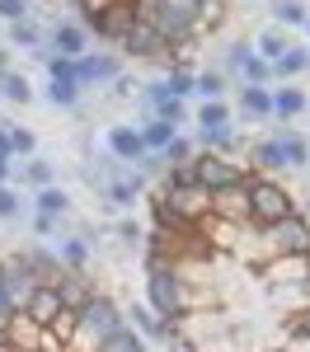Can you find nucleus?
<instances>
[{"instance_id":"obj_45","label":"nucleus","mask_w":310,"mask_h":352,"mask_svg":"<svg viewBox=\"0 0 310 352\" xmlns=\"http://www.w3.org/2000/svg\"><path fill=\"white\" fill-rule=\"evenodd\" d=\"M56 230H61V221H56V217H38V212H33V235H38V240H52Z\"/></svg>"},{"instance_id":"obj_26","label":"nucleus","mask_w":310,"mask_h":352,"mask_svg":"<svg viewBox=\"0 0 310 352\" xmlns=\"http://www.w3.org/2000/svg\"><path fill=\"white\" fill-rule=\"evenodd\" d=\"M197 146L202 151H217V155H235L240 151V136H235V127H197Z\"/></svg>"},{"instance_id":"obj_51","label":"nucleus","mask_w":310,"mask_h":352,"mask_svg":"<svg viewBox=\"0 0 310 352\" xmlns=\"http://www.w3.org/2000/svg\"><path fill=\"white\" fill-rule=\"evenodd\" d=\"M10 52H14V47H0V76H5V71H14V61H10Z\"/></svg>"},{"instance_id":"obj_5","label":"nucleus","mask_w":310,"mask_h":352,"mask_svg":"<svg viewBox=\"0 0 310 352\" xmlns=\"http://www.w3.org/2000/svg\"><path fill=\"white\" fill-rule=\"evenodd\" d=\"M80 24L89 28V33H99L104 43H118V47H122V38L141 24V10H137V0H109L99 14H89Z\"/></svg>"},{"instance_id":"obj_25","label":"nucleus","mask_w":310,"mask_h":352,"mask_svg":"<svg viewBox=\"0 0 310 352\" xmlns=\"http://www.w3.org/2000/svg\"><path fill=\"white\" fill-rule=\"evenodd\" d=\"M137 127H141V141H146V151H151V155H165L169 141L179 136V127L165 122V118H146V122H137Z\"/></svg>"},{"instance_id":"obj_49","label":"nucleus","mask_w":310,"mask_h":352,"mask_svg":"<svg viewBox=\"0 0 310 352\" xmlns=\"http://www.w3.org/2000/svg\"><path fill=\"white\" fill-rule=\"evenodd\" d=\"M10 127H14V122H0V155H10V160H14V146H10Z\"/></svg>"},{"instance_id":"obj_28","label":"nucleus","mask_w":310,"mask_h":352,"mask_svg":"<svg viewBox=\"0 0 310 352\" xmlns=\"http://www.w3.org/2000/svg\"><path fill=\"white\" fill-rule=\"evenodd\" d=\"M33 212H38V217H66V212H71V192L66 188H43V192H33Z\"/></svg>"},{"instance_id":"obj_3","label":"nucleus","mask_w":310,"mask_h":352,"mask_svg":"<svg viewBox=\"0 0 310 352\" xmlns=\"http://www.w3.org/2000/svg\"><path fill=\"white\" fill-rule=\"evenodd\" d=\"M122 324H127V310H122L113 296L99 292V296L80 310V329H76V343H71V348H76V352H99Z\"/></svg>"},{"instance_id":"obj_18","label":"nucleus","mask_w":310,"mask_h":352,"mask_svg":"<svg viewBox=\"0 0 310 352\" xmlns=\"http://www.w3.org/2000/svg\"><path fill=\"white\" fill-rule=\"evenodd\" d=\"M240 118L268 122L273 118V85H240Z\"/></svg>"},{"instance_id":"obj_38","label":"nucleus","mask_w":310,"mask_h":352,"mask_svg":"<svg viewBox=\"0 0 310 352\" xmlns=\"http://www.w3.org/2000/svg\"><path fill=\"white\" fill-rule=\"evenodd\" d=\"M225 89H230V76H225V71H202V76H197L202 104H207V99H225Z\"/></svg>"},{"instance_id":"obj_54","label":"nucleus","mask_w":310,"mask_h":352,"mask_svg":"<svg viewBox=\"0 0 310 352\" xmlns=\"http://www.w3.org/2000/svg\"><path fill=\"white\" fill-rule=\"evenodd\" d=\"M306 33H310V24H306Z\"/></svg>"},{"instance_id":"obj_22","label":"nucleus","mask_w":310,"mask_h":352,"mask_svg":"<svg viewBox=\"0 0 310 352\" xmlns=\"http://www.w3.org/2000/svg\"><path fill=\"white\" fill-rule=\"evenodd\" d=\"M250 169H254V174H278V169H287V155H282L278 132H273V136H263V141H254V146H250Z\"/></svg>"},{"instance_id":"obj_43","label":"nucleus","mask_w":310,"mask_h":352,"mask_svg":"<svg viewBox=\"0 0 310 352\" xmlns=\"http://www.w3.org/2000/svg\"><path fill=\"white\" fill-rule=\"evenodd\" d=\"M0 19H5V24H24V19H33V0H0Z\"/></svg>"},{"instance_id":"obj_29","label":"nucleus","mask_w":310,"mask_h":352,"mask_svg":"<svg viewBox=\"0 0 310 352\" xmlns=\"http://www.w3.org/2000/svg\"><path fill=\"white\" fill-rule=\"evenodd\" d=\"M306 71H310V47H291L282 61H273V80H282V85H291L296 76H306Z\"/></svg>"},{"instance_id":"obj_39","label":"nucleus","mask_w":310,"mask_h":352,"mask_svg":"<svg viewBox=\"0 0 310 352\" xmlns=\"http://www.w3.org/2000/svg\"><path fill=\"white\" fill-rule=\"evenodd\" d=\"M160 160H165V164H188V160H197V141L179 132L174 141H169V151L160 155Z\"/></svg>"},{"instance_id":"obj_20","label":"nucleus","mask_w":310,"mask_h":352,"mask_svg":"<svg viewBox=\"0 0 310 352\" xmlns=\"http://www.w3.org/2000/svg\"><path fill=\"white\" fill-rule=\"evenodd\" d=\"M301 113H310V94L301 85H278L273 89V118L278 122H296Z\"/></svg>"},{"instance_id":"obj_8","label":"nucleus","mask_w":310,"mask_h":352,"mask_svg":"<svg viewBox=\"0 0 310 352\" xmlns=\"http://www.w3.org/2000/svg\"><path fill=\"white\" fill-rule=\"evenodd\" d=\"M263 240L273 249V258L278 254H287V258H310V221L296 212V217L278 221L273 230H263Z\"/></svg>"},{"instance_id":"obj_16","label":"nucleus","mask_w":310,"mask_h":352,"mask_svg":"<svg viewBox=\"0 0 310 352\" xmlns=\"http://www.w3.org/2000/svg\"><path fill=\"white\" fill-rule=\"evenodd\" d=\"M118 76H122V61L113 52H85L76 61V80L80 85H113Z\"/></svg>"},{"instance_id":"obj_9","label":"nucleus","mask_w":310,"mask_h":352,"mask_svg":"<svg viewBox=\"0 0 310 352\" xmlns=\"http://www.w3.org/2000/svg\"><path fill=\"white\" fill-rule=\"evenodd\" d=\"M225 76H235L240 85H273V61H263V56L254 52V43H235L230 52H225Z\"/></svg>"},{"instance_id":"obj_40","label":"nucleus","mask_w":310,"mask_h":352,"mask_svg":"<svg viewBox=\"0 0 310 352\" xmlns=\"http://www.w3.org/2000/svg\"><path fill=\"white\" fill-rule=\"evenodd\" d=\"M165 85L174 89V94H179V99H188V94H197V76L188 71V66H169Z\"/></svg>"},{"instance_id":"obj_12","label":"nucleus","mask_w":310,"mask_h":352,"mask_svg":"<svg viewBox=\"0 0 310 352\" xmlns=\"http://www.w3.org/2000/svg\"><path fill=\"white\" fill-rule=\"evenodd\" d=\"M89 52V28L80 19H56L47 28V56H66V61H80Z\"/></svg>"},{"instance_id":"obj_19","label":"nucleus","mask_w":310,"mask_h":352,"mask_svg":"<svg viewBox=\"0 0 310 352\" xmlns=\"http://www.w3.org/2000/svg\"><path fill=\"white\" fill-rule=\"evenodd\" d=\"M56 292H61V305H66V310H85L89 300L99 296V287L89 282V272H61Z\"/></svg>"},{"instance_id":"obj_41","label":"nucleus","mask_w":310,"mask_h":352,"mask_svg":"<svg viewBox=\"0 0 310 352\" xmlns=\"http://www.w3.org/2000/svg\"><path fill=\"white\" fill-rule=\"evenodd\" d=\"M10 146H14V160H33L38 155V136L28 127H10Z\"/></svg>"},{"instance_id":"obj_31","label":"nucleus","mask_w":310,"mask_h":352,"mask_svg":"<svg viewBox=\"0 0 310 352\" xmlns=\"http://www.w3.org/2000/svg\"><path fill=\"white\" fill-rule=\"evenodd\" d=\"M19 174H24V184H28L33 192H43V188H52V184H56V169H52V160H43V155L24 160V164H19Z\"/></svg>"},{"instance_id":"obj_48","label":"nucleus","mask_w":310,"mask_h":352,"mask_svg":"<svg viewBox=\"0 0 310 352\" xmlns=\"http://www.w3.org/2000/svg\"><path fill=\"white\" fill-rule=\"evenodd\" d=\"M14 179H19V164L10 155H0V184H14Z\"/></svg>"},{"instance_id":"obj_6","label":"nucleus","mask_w":310,"mask_h":352,"mask_svg":"<svg viewBox=\"0 0 310 352\" xmlns=\"http://www.w3.org/2000/svg\"><path fill=\"white\" fill-rule=\"evenodd\" d=\"M254 169L235 164V155H217V151H197V184L212 192L221 188H235V184H250Z\"/></svg>"},{"instance_id":"obj_46","label":"nucleus","mask_w":310,"mask_h":352,"mask_svg":"<svg viewBox=\"0 0 310 352\" xmlns=\"http://www.w3.org/2000/svg\"><path fill=\"white\" fill-rule=\"evenodd\" d=\"M118 240L122 244H146V230H141L137 221H118Z\"/></svg>"},{"instance_id":"obj_30","label":"nucleus","mask_w":310,"mask_h":352,"mask_svg":"<svg viewBox=\"0 0 310 352\" xmlns=\"http://www.w3.org/2000/svg\"><path fill=\"white\" fill-rule=\"evenodd\" d=\"M254 52L263 56V61H282V56L291 52V43H287V33L273 24V28H263V33L254 38Z\"/></svg>"},{"instance_id":"obj_55","label":"nucleus","mask_w":310,"mask_h":352,"mask_svg":"<svg viewBox=\"0 0 310 352\" xmlns=\"http://www.w3.org/2000/svg\"><path fill=\"white\" fill-rule=\"evenodd\" d=\"M10 352H14V348H10Z\"/></svg>"},{"instance_id":"obj_52","label":"nucleus","mask_w":310,"mask_h":352,"mask_svg":"<svg viewBox=\"0 0 310 352\" xmlns=\"http://www.w3.org/2000/svg\"><path fill=\"white\" fill-rule=\"evenodd\" d=\"M0 348H10V324H0Z\"/></svg>"},{"instance_id":"obj_36","label":"nucleus","mask_w":310,"mask_h":352,"mask_svg":"<svg viewBox=\"0 0 310 352\" xmlns=\"http://www.w3.org/2000/svg\"><path fill=\"white\" fill-rule=\"evenodd\" d=\"M80 80H47V104L52 109H76L80 104Z\"/></svg>"},{"instance_id":"obj_14","label":"nucleus","mask_w":310,"mask_h":352,"mask_svg":"<svg viewBox=\"0 0 310 352\" xmlns=\"http://www.w3.org/2000/svg\"><path fill=\"white\" fill-rule=\"evenodd\" d=\"M0 282H5V292H10V300H14L19 310H24L28 296H33V292L43 287V282L33 277V268L24 263V254H10V258L0 263Z\"/></svg>"},{"instance_id":"obj_23","label":"nucleus","mask_w":310,"mask_h":352,"mask_svg":"<svg viewBox=\"0 0 310 352\" xmlns=\"http://www.w3.org/2000/svg\"><path fill=\"white\" fill-rule=\"evenodd\" d=\"M52 249H56V258H61V268H66V272H85L89 254H94L89 235H61V240H52Z\"/></svg>"},{"instance_id":"obj_10","label":"nucleus","mask_w":310,"mask_h":352,"mask_svg":"<svg viewBox=\"0 0 310 352\" xmlns=\"http://www.w3.org/2000/svg\"><path fill=\"white\" fill-rule=\"evenodd\" d=\"M122 52L137 56V61H165V66H179V61H174V47L160 38V28L146 24V19H141V24L122 38Z\"/></svg>"},{"instance_id":"obj_4","label":"nucleus","mask_w":310,"mask_h":352,"mask_svg":"<svg viewBox=\"0 0 310 352\" xmlns=\"http://www.w3.org/2000/svg\"><path fill=\"white\" fill-rule=\"evenodd\" d=\"M301 207H296V197L282 188L273 174H254L250 179V226H258V230H273L278 221L296 217Z\"/></svg>"},{"instance_id":"obj_24","label":"nucleus","mask_w":310,"mask_h":352,"mask_svg":"<svg viewBox=\"0 0 310 352\" xmlns=\"http://www.w3.org/2000/svg\"><path fill=\"white\" fill-rule=\"evenodd\" d=\"M10 47L14 52H33L47 61V33L33 24V19H24V24H10Z\"/></svg>"},{"instance_id":"obj_27","label":"nucleus","mask_w":310,"mask_h":352,"mask_svg":"<svg viewBox=\"0 0 310 352\" xmlns=\"http://www.w3.org/2000/svg\"><path fill=\"white\" fill-rule=\"evenodd\" d=\"M278 141H282V155H287V169H306L310 164V141L296 127H282Z\"/></svg>"},{"instance_id":"obj_44","label":"nucleus","mask_w":310,"mask_h":352,"mask_svg":"<svg viewBox=\"0 0 310 352\" xmlns=\"http://www.w3.org/2000/svg\"><path fill=\"white\" fill-rule=\"evenodd\" d=\"M287 333H291L296 343H310V310H301V315H291V320H287Z\"/></svg>"},{"instance_id":"obj_37","label":"nucleus","mask_w":310,"mask_h":352,"mask_svg":"<svg viewBox=\"0 0 310 352\" xmlns=\"http://www.w3.org/2000/svg\"><path fill=\"white\" fill-rule=\"evenodd\" d=\"M230 122H235V113H230L225 99H207L197 109V127H230Z\"/></svg>"},{"instance_id":"obj_47","label":"nucleus","mask_w":310,"mask_h":352,"mask_svg":"<svg viewBox=\"0 0 310 352\" xmlns=\"http://www.w3.org/2000/svg\"><path fill=\"white\" fill-rule=\"evenodd\" d=\"M14 315H19V305L10 300V292H5V282H0V324H10Z\"/></svg>"},{"instance_id":"obj_34","label":"nucleus","mask_w":310,"mask_h":352,"mask_svg":"<svg viewBox=\"0 0 310 352\" xmlns=\"http://www.w3.org/2000/svg\"><path fill=\"white\" fill-rule=\"evenodd\" d=\"M99 352H151V338H146V333H137L132 324H122Z\"/></svg>"},{"instance_id":"obj_21","label":"nucleus","mask_w":310,"mask_h":352,"mask_svg":"<svg viewBox=\"0 0 310 352\" xmlns=\"http://www.w3.org/2000/svg\"><path fill=\"white\" fill-rule=\"evenodd\" d=\"M217 217L235 221V226H250V184H235V188L217 192Z\"/></svg>"},{"instance_id":"obj_15","label":"nucleus","mask_w":310,"mask_h":352,"mask_svg":"<svg viewBox=\"0 0 310 352\" xmlns=\"http://www.w3.org/2000/svg\"><path fill=\"white\" fill-rule=\"evenodd\" d=\"M104 146H109L113 160H122V164H141L151 155L146 141H141V127H132V122H113L109 136H104Z\"/></svg>"},{"instance_id":"obj_13","label":"nucleus","mask_w":310,"mask_h":352,"mask_svg":"<svg viewBox=\"0 0 310 352\" xmlns=\"http://www.w3.org/2000/svg\"><path fill=\"white\" fill-rule=\"evenodd\" d=\"M141 192H146V174H141L137 164H127L118 179L99 184V202H104V207H113V212H127V207H137Z\"/></svg>"},{"instance_id":"obj_53","label":"nucleus","mask_w":310,"mask_h":352,"mask_svg":"<svg viewBox=\"0 0 310 352\" xmlns=\"http://www.w3.org/2000/svg\"><path fill=\"white\" fill-rule=\"evenodd\" d=\"M278 352H291V348H278Z\"/></svg>"},{"instance_id":"obj_42","label":"nucleus","mask_w":310,"mask_h":352,"mask_svg":"<svg viewBox=\"0 0 310 352\" xmlns=\"http://www.w3.org/2000/svg\"><path fill=\"white\" fill-rule=\"evenodd\" d=\"M14 217H24V197L14 184H0V221H14Z\"/></svg>"},{"instance_id":"obj_33","label":"nucleus","mask_w":310,"mask_h":352,"mask_svg":"<svg viewBox=\"0 0 310 352\" xmlns=\"http://www.w3.org/2000/svg\"><path fill=\"white\" fill-rule=\"evenodd\" d=\"M273 24L278 28H306L310 24L306 0H278V5H273Z\"/></svg>"},{"instance_id":"obj_2","label":"nucleus","mask_w":310,"mask_h":352,"mask_svg":"<svg viewBox=\"0 0 310 352\" xmlns=\"http://www.w3.org/2000/svg\"><path fill=\"white\" fill-rule=\"evenodd\" d=\"M137 10H141L146 24L160 28V38H165L174 52H179V47H193L197 38H202L197 0H137Z\"/></svg>"},{"instance_id":"obj_17","label":"nucleus","mask_w":310,"mask_h":352,"mask_svg":"<svg viewBox=\"0 0 310 352\" xmlns=\"http://www.w3.org/2000/svg\"><path fill=\"white\" fill-rule=\"evenodd\" d=\"M61 310H66V305H61V292H56V287H38V292L28 296V305H24V315L38 329H52L56 320H61Z\"/></svg>"},{"instance_id":"obj_32","label":"nucleus","mask_w":310,"mask_h":352,"mask_svg":"<svg viewBox=\"0 0 310 352\" xmlns=\"http://www.w3.org/2000/svg\"><path fill=\"white\" fill-rule=\"evenodd\" d=\"M0 99L5 104H33V85H28L24 71H5L0 76Z\"/></svg>"},{"instance_id":"obj_35","label":"nucleus","mask_w":310,"mask_h":352,"mask_svg":"<svg viewBox=\"0 0 310 352\" xmlns=\"http://www.w3.org/2000/svg\"><path fill=\"white\" fill-rule=\"evenodd\" d=\"M225 19H230V0H197V24H202V33H217Z\"/></svg>"},{"instance_id":"obj_50","label":"nucleus","mask_w":310,"mask_h":352,"mask_svg":"<svg viewBox=\"0 0 310 352\" xmlns=\"http://www.w3.org/2000/svg\"><path fill=\"white\" fill-rule=\"evenodd\" d=\"M132 89H137L132 76H118V80H113V94H132Z\"/></svg>"},{"instance_id":"obj_7","label":"nucleus","mask_w":310,"mask_h":352,"mask_svg":"<svg viewBox=\"0 0 310 352\" xmlns=\"http://www.w3.org/2000/svg\"><path fill=\"white\" fill-rule=\"evenodd\" d=\"M160 192L188 226H202L207 217H217V192L202 188V184H179V188H160Z\"/></svg>"},{"instance_id":"obj_11","label":"nucleus","mask_w":310,"mask_h":352,"mask_svg":"<svg viewBox=\"0 0 310 352\" xmlns=\"http://www.w3.org/2000/svg\"><path fill=\"white\" fill-rule=\"evenodd\" d=\"M141 104H146V118H165V122H174V127L188 122V99H179L165 80L141 85Z\"/></svg>"},{"instance_id":"obj_1","label":"nucleus","mask_w":310,"mask_h":352,"mask_svg":"<svg viewBox=\"0 0 310 352\" xmlns=\"http://www.w3.org/2000/svg\"><path fill=\"white\" fill-rule=\"evenodd\" d=\"M146 305L160 320H188L202 296L193 292V277L184 272V263H146Z\"/></svg>"}]
</instances>
